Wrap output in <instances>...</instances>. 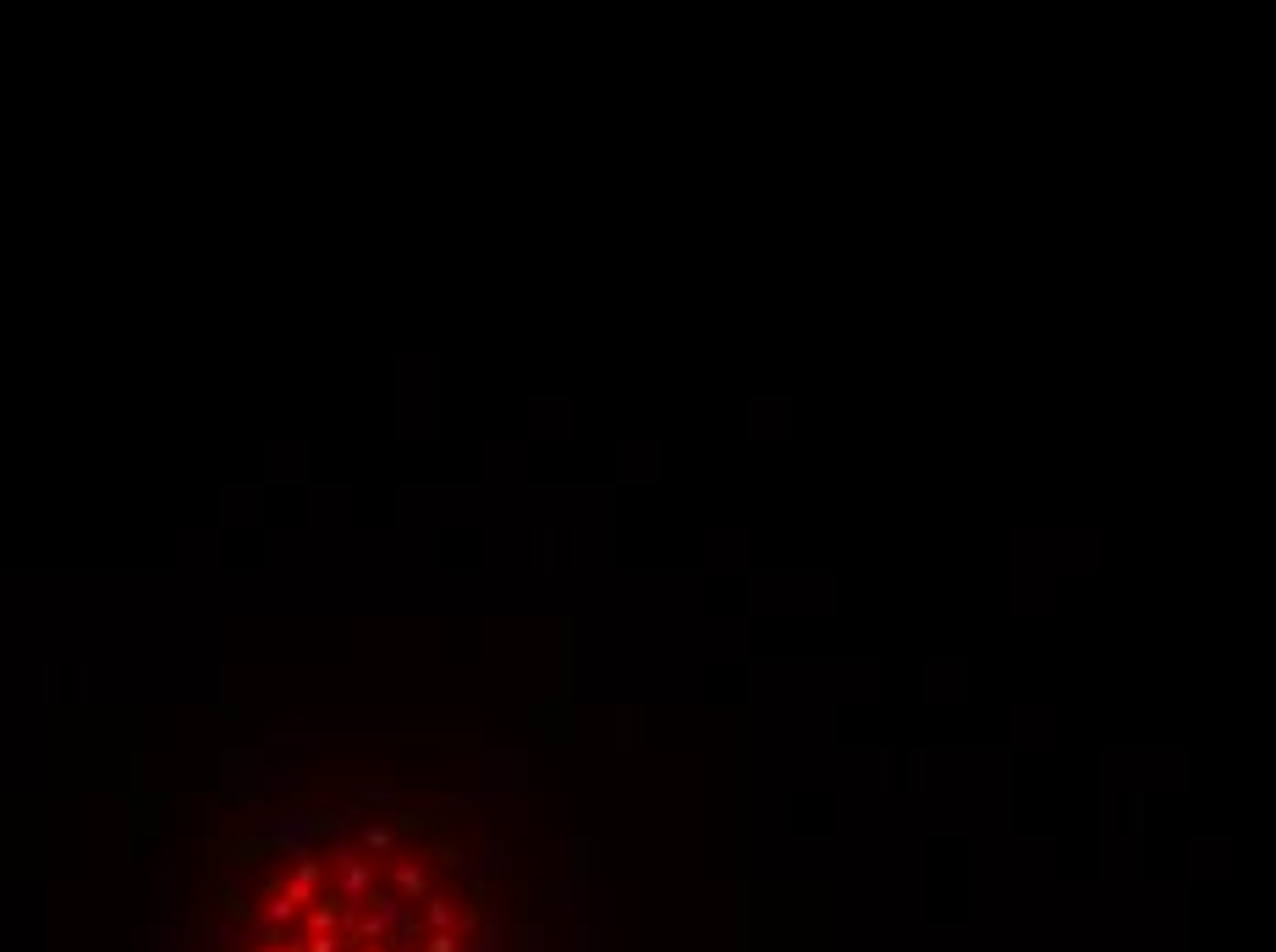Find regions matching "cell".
Instances as JSON below:
<instances>
[{"instance_id":"cell-1","label":"cell","mask_w":1276,"mask_h":952,"mask_svg":"<svg viewBox=\"0 0 1276 952\" xmlns=\"http://www.w3.org/2000/svg\"><path fill=\"white\" fill-rule=\"evenodd\" d=\"M331 859H336V881H342V903L363 909V898L374 892V864L358 859V853H347V848H336Z\"/></svg>"},{"instance_id":"cell-2","label":"cell","mask_w":1276,"mask_h":952,"mask_svg":"<svg viewBox=\"0 0 1276 952\" xmlns=\"http://www.w3.org/2000/svg\"><path fill=\"white\" fill-rule=\"evenodd\" d=\"M319 881H325V864H319V859H297V870L281 881V898H292L297 909L308 913L319 903Z\"/></svg>"},{"instance_id":"cell-3","label":"cell","mask_w":1276,"mask_h":952,"mask_svg":"<svg viewBox=\"0 0 1276 952\" xmlns=\"http://www.w3.org/2000/svg\"><path fill=\"white\" fill-rule=\"evenodd\" d=\"M391 881H396V892H402L408 903H424V898H430V881H424V864H419V859H402V864L391 870Z\"/></svg>"},{"instance_id":"cell-4","label":"cell","mask_w":1276,"mask_h":952,"mask_svg":"<svg viewBox=\"0 0 1276 952\" xmlns=\"http://www.w3.org/2000/svg\"><path fill=\"white\" fill-rule=\"evenodd\" d=\"M424 925L430 930H457V913H451L446 898H424Z\"/></svg>"},{"instance_id":"cell-5","label":"cell","mask_w":1276,"mask_h":952,"mask_svg":"<svg viewBox=\"0 0 1276 952\" xmlns=\"http://www.w3.org/2000/svg\"><path fill=\"white\" fill-rule=\"evenodd\" d=\"M391 848H396L391 826H369V832H363V853H369V859H374V853H391Z\"/></svg>"},{"instance_id":"cell-6","label":"cell","mask_w":1276,"mask_h":952,"mask_svg":"<svg viewBox=\"0 0 1276 952\" xmlns=\"http://www.w3.org/2000/svg\"><path fill=\"white\" fill-rule=\"evenodd\" d=\"M424 952H457V936H451V930H430V936H424Z\"/></svg>"}]
</instances>
